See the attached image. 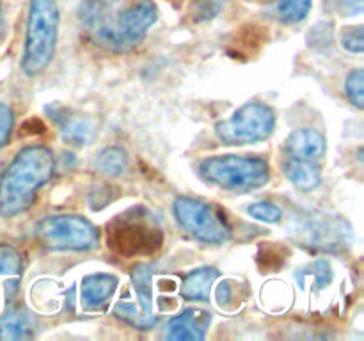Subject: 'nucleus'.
<instances>
[{
  "label": "nucleus",
  "mask_w": 364,
  "mask_h": 341,
  "mask_svg": "<svg viewBox=\"0 0 364 341\" xmlns=\"http://www.w3.org/2000/svg\"><path fill=\"white\" fill-rule=\"evenodd\" d=\"M156 18L153 0H128L123 6L114 0H85L80 7V21L92 41L112 52L139 45Z\"/></svg>",
  "instance_id": "1"
},
{
  "label": "nucleus",
  "mask_w": 364,
  "mask_h": 341,
  "mask_svg": "<svg viewBox=\"0 0 364 341\" xmlns=\"http://www.w3.org/2000/svg\"><path fill=\"white\" fill-rule=\"evenodd\" d=\"M55 156L52 149L32 144L20 149L0 174V215L16 217L27 212L38 190L53 176Z\"/></svg>",
  "instance_id": "2"
},
{
  "label": "nucleus",
  "mask_w": 364,
  "mask_h": 341,
  "mask_svg": "<svg viewBox=\"0 0 364 341\" xmlns=\"http://www.w3.org/2000/svg\"><path fill=\"white\" fill-rule=\"evenodd\" d=\"M59 7L55 0H31L25 31L21 70L28 77L41 75L55 55Z\"/></svg>",
  "instance_id": "3"
},
{
  "label": "nucleus",
  "mask_w": 364,
  "mask_h": 341,
  "mask_svg": "<svg viewBox=\"0 0 364 341\" xmlns=\"http://www.w3.org/2000/svg\"><path fill=\"white\" fill-rule=\"evenodd\" d=\"M198 170L206 183L237 194L258 190L270 180V166L262 156H208L199 163Z\"/></svg>",
  "instance_id": "4"
},
{
  "label": "nucleus",
  "mask_w": 364,
  "mask_h": 341,
  "mask_svg": "<svg viewBox=\"0 0 364 341\" xmlns=\"http://www.w3.org/2000/svg\"><path fill=\"white\" fill-rule=\"evenodd\" d=\"M164 233L155 217L142 208L128 210L107 227V244L123 258L151 256L162 247Z\"/></svg>",
  "instance_id": "5"
},
{
  "label": "nucleus",
  "mask_w": 364,
  "mask_h": 341,
  "mask_svg": "<svg viewBox=\"0 0 364 341\" xmlns=\"http://www.w3.org/2000/svg\"><path fill=\"white\" fill-rule=\"evenodd\" d=\"M173 213L176 222L191 237L203 244L220 245L233 237V231L224 213L217 206L198 197H188V195L176 197V201L173 202Z\"/></svg>",
  "instance_id": "6"
},
{
  "label": "nucleus",
  "mask_w": 364,
  "mask_h": 341,
  "mask_svg": "<svg viewBox=\"0 0 364 341\" xmlns=\"http://www.w3.org/2000/svg\"><path fill=\"white\" fill-rule=\"evenodd\" d=\"M36 238L50 251H91L98 245L100 231L80 215H52L39 220Z\"/></svg>",
  "instance_id": "7"
},
{
  "label": "nucleus",
  "mask_w": 364,
  "mask_h": 341,
  "mask_svg": "<svg viewBox=\"0 0 364 341\" xmlns=\"http://www.w3.org/2000/svg\"><path fill=\"white\" fill-rule=\"evenodd\" d=\"M276 128V114L262 102H249L231 117L215 124V134L224 144L244 146L265 141Z\"/></svg>",
  "instance_id": "8"
},
{
  "label": "nucleus",
  "mask_w": 364,
  "mask_h": 341,
  "mask_svg": "<svg viewBox=\"0 0 364 341\" xmlns=\"http://www.w3.org/2000/svg\"><path fill=\"white\" fill-rule=\"evenodd\" d=\"M151 277V265L137 263L132 269L130 288L114 308L117 318L135 329H151L156 322L155 313H153Z\"/></svg>",
  "instance_id": "9"
},
{
  "label": "nucleus",
  "mask_w": 364,
  "mask_h": 341,
  "mask_svg": "<svg viewBox=\"0 0 364 341\" xmlns=\"http://www.w3.org/2000/svg\"><path fill=\"white\" fill-rule=\"evenodd\" d=\"M327 151L326 137L315 128H299L288 135L284 142V155L287 158L302 160L309 163H322Z\"/></svg>",
  "instance_id": "10"
},
{
  "label": "nucleus",
  "mask_w": 364,
  "mask_h": 341,
  "mask_svg": "<svg viewBox=\"0 0 364 341\" xmlns=\"http://www.w3.org/2000/svg\"><path fill=\"white\" fill-rule=\"evenodd\" d=\"M212 316L203 309H187L167 322L166 337L171 341H201L208 332Z\"/></svg>",
  "instance_id": "11"
},
{
  "label": "nucleus",
  "mask_w": 364,
  "mask_h": 341,
  "mask_svg": "<svg viewBox=\"0 0 364 341\" xmlns=\"http://www.w3.org/2000/svg\"><path fill=\"white\" fill-rule=\"evenodd\" d=\"M23 261L21 254L9 244H0V308L9 305L21 284Z\"/></svg>",
  "instance_id": "12"
},
{
  "label": "nucleus",
  "mask_w": 364,
  "mask_h": 341,
  "mask_svg": "<svg viewBox=\"0 0 364 341\" xmlns=\"http://www.w3.org/2000/svg\"><path fill=\"white\" fill-rule=\"evenodd\" d=\"M117 281L116 276L105 272L89 274L82 279L80 284V302L87 311H100L105 308L116 291Z\"/></svg>",
  "instance_id": "13"
},
{
  "label": "nucleus",
  "mask_w": 364,
  "mask_h": 341,
  "mask_svg": "<svg viewBox=\"0 0 364 341\" xmlns=\"http://www.w3.org/2000/svg\"><path fill=\"white\" fill-rule=\"evenodd\" d=\"M36 320L27 309L7 308L0 313V340L16 341L34 336Z\"/></svg>",
  "instance_id": "14"
},
{
  "label": "nucleus",
  "mask_w": 364,
  "mask_h": 341,
  "mask_svg": "<svg viewBox=\"0 0 364 341\" xmlns=\"http://www.w3.org/2000/svg\"><path fill=\"white\" fill-rule=\"evenodd\" d=\"M219 270L213 266H201V269L191 270L181 281L180 293L185 301L206 302L210 298L213 283L219 279Z\"/></svg>",
  "instance_id": "15"
},
{
  "label": "nucleus",
  "mask_w": 364,
  "mask_h": 341,
  "mask_svg": "<svg viewBox=\"0 0 364 341\" xmlns=\"http://www.w3.org/2000/svg\"><path fill=\"white\" fill-rule=\"evenodd\" d=\"M281 167H283V173L287 176V180L297 190L311 192L315 188H318V185L322 183V169H320L318 163H309L302 162V160H294L283 156Z\"/></svg>",
  "instance_id": "16"
},
{
  "label": "nucleus",
  "mask_w": 364,
  "mask_h": 341,
  "mask_svg": "<svg viewBox=\"0 0 364 341\" xmlns=\"http://www.w3.org/2000/svg\"><path fill=\"white\" fill-rule=\"evenodd\" d=\"M96 167L105 176H119L128 167L127 151L123 148H117V146H109L98 155Z\"/></svg>",
  "instance_id": "17"
},
{
  "label": "nucleus",
  "mask_w": 364,
  "mask_h": 341,
  "mask_svg": "<svg viewBox=\"0 0 364 341\" xmlns=\"http://www.w3.org/2000/svg\"><path fill=\"white\" fill-rule=\"evenodd\" d=\"M301 231L309 233V238H304V240H308L306 244H315L320 245V247H329V244H338L336 237L340 234V229H338L334 220L323 222L322 219L311 220V222H309V227H301Z\"/></svg>",
  "instance_id": "18"
},
{
  "label": "nucleus",
  "mask_w": 364,
  "mask_h": 341,
  "mask_svg": "<svg viewBox=\"0 0 364 341\" xmlns=\"http://www.w3.org/2000/svg\"><path fill=\"white\" fill-rule=\"evenodd\" d=\"M313 0H279L277 14L284 23H299L311 11Z\"/></svg>",
  "instance_id": "19"
},
{
  "label": "nucleus",
  "mask_w": 364,
  "mask_h": 341,
  "mask_svg": "<svg viewBox=\"0 0 364 341\" xmlns=\"http://www.w3.org/2000/svg\"><path fill=\"white\" fill-rule=\"evenodd\" d=\"M297 279L301 281V284L306 279H311L313 284L320 290V288H326L333 281V266H331V263L327 259H318L313 265H309L308 269L299 272Z\"/></svg>",
  "instance_id": "20"
},
{
  "label": "nucleus",
  "mask_w": 364,
  "mask_h": 341,
  "mask_svg": "<svg viewBox=\"0 0 364 341\" xmlns=\"http://www.w3.org/2000/svg\"><path fill=\"white\" fill-rule=\"evenodd\" d=\"M63 134H64V141H68L70 144L75 146H82L89 141V135H91V126H89L85 121L77 119H64L63 123Z\"/></svg>",
  "instance_id": "21"
},
{
  "label": "nucleus",
  "mask_w": 364,
  "mask_h": 341,
  "mask_svg": "<svg viewBox=\"0 0 364 341\" xmlns=\"http://www.w3.org/2000/svg\"><path fill=\"white\" fill-rule=\"evenodd\" d=\"M247 213L256 220H262V222L267 224H276L283 219V210L277 205L269 201H259L255 202L247 208Z\"/></svg>",
  "instance_id": "22"
},
{
  "label": "nucleus",
  "mask_w": 364,
  "mask_h": 341,
  "mask_svg": "<svg viewBox=\"0 0 364 341\" xmlns=\"http://www.w3.org/2000/svg\"><path fill=\"white\" fill-rule=\"evenodd\" d=\"M345 92H347L348 99L352 105L363 109L364 107V75L363 70L350 71V75L345 80Z\"/></svg>",
  "instance_id": "23"
},
{
  "label": "nucleus",
  "mask_w": 364,
  "mask_h": 341,
  "mask_svg": "<svg viewBox=\"0 0 364 341\" xmlns=\"http://www.w3.org/2000/svg\"><path fill=\"white\" fill-rule=\"evenodd\" d=\"M341 46H343L347 52L363 53L364 38H363L361 25H355V27H347L343 32H341Z\"/></svg>",
  "instance_id": "24"
},
{
  "label": "nucleus",
  "mask_w": 364,
  "mask_h": 341,
  "mask_svg": "<svg viewBox=\"0 0 364 341\" xmlns=\"http://www.w3.org/2000/svg\"><path fill=\"white\" fill-rule=\"evenodd\" d=\"M14 126V114L7 105L0 103V149L7 144Z\"/></svg>",
  "instance_id": "25"
},
{
  "label": "nucleus",
  "mask_w": 364,
  "mask_h": 341,
  "mask_svg": "<svg viewBox=\"0 0 364 341\" xmlns=\"http://www.w3.org/2000/svg\"><path fill=\"white\" fill-rule=\"evenodd\" d=\"M223 2L224 0H199L198 14H201L203 20L210 16H215V13L220 9Z\"/></svg>",
  "instance_id": "26"
},
{
  "label": "nucleus",
  "mask_w": 364,
  "mask_h": 341,
  "mask_svg": "<svg viewBox=\"0 0 364 341\" xmlns=\"http://www.w3.org/2000/svg\"><path fill=\"white\" fill-rule=\"evenodd\" d=\"M217 297H219L220 304H223V302H228V301H230L231 293H230V288H228V283H223V284H220L219 290H217Z\"/></svg>",
  "instance_id": "27"
},
{
  "label": "nucleus",
  "mask_w": 364,
  "mask_h": 341,
  "mask_svg": "<svg viewBox=\"0 0 364 341\" xmlns=\"http://www.w3.org/2000/svg\"><path fill=\"white\" fill-rule=\"evenodd\" d=\"M4 34V18H2V11H0V38Z\"/></svg>",
  "instance_id": "28"
}]
</instances>
